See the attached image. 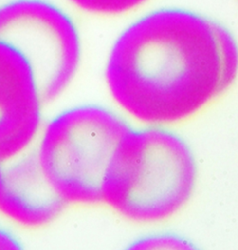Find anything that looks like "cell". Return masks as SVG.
Segmentation results:
<instances>
[{
  "label": "cell",
  "instance_id": "obj_5",
  "mask_svg": "<svg viewBox=\"0 0 238 250\" xmlns=\"http://www.w3.org/2000/svg\"><path fill=\"white\" fill-rule=\"evenodd\" d=\"M44 103L30 63L0 41V161L19 156L37 136Z\"/></svg>",
  "mask_w": 238,
  "mask_h": 250
},
{
  "label": "cell",
  "instance_id": "obj_2",
  "mask_svg": "<svg viewBox=\"0 0 238 250\" xmlns=\"http://www.w3.org/2000/svg\"><path fill=\"white\" fill-rule=\"evenodd\" d=\"M197 180L196 159L183 137L162 126L131 128L111 162L103 202L135 223L162 222L186 206Z\"/></svg>",
  "mask_w": 238,
  "mask_h": 250
},
{
  "label": "cell",
  "instance_id": "obj_4",
  "mask_svg": "<svg viewBox=\"0 0 238 250\" xmlns=\"http://www.w3.org/2000/svg\"><path fill=\"white\" fill-rule=\"evenodd\" d=\"M0 41L16 48L30 63L45 104L65 92L81 62L82 43L75 22L49 0L1 3Z\"/></svg>",
  "mask_w": 238,
  "mask_h": 250
},
{
  "label": "cell",
  "instance_id": "obj_7",
  "mask_svg": "<svg viewBox=\"0 0 238 250\" xmlns=\"http://www.w3.org/2000/svg\"><path fill=\"white\" fill-rule=\"evenodd\" d=\"M74 8L97 17H119L139 9L148 0H68Z\"/></svg>",
  "mask_w": 238,
  "mask_h": 250
},
{
  "label": "cell",
  "instance_id": "obj_3",
  "mask_svg": "<svg viewBox=\"0 0 238 250\" xmlns=\"http://www.w3.org/2000/svg\"><path fill=\"white\" fill-rule=\"evenodd\" d=\"M131 128L121 115L94 104L65 109L46 125L37 153L46 177L67 205L103 202L111 162Z\"/></svg>",
  "mask_w": 238,
  "mask_h": 250
},
{
  "label": "cell",
  "instance_id": "obj_9",
  "mask_svg": "<svg viewBox=\"0 0 238 250\" xmlns=\"http://www.w3.org/2000/svg\"><path fill=\"white\" fill-rule=\"evenodd\" d=\"M2 166H3V163L0 161V177H1V170H2Z\"/></svg>",
  "mask_w": 238,
  "mask_h": 250
},
{
  "label": "cell",
  "instance_id": "obj_6",
  "mask_svg": "<svg viewBox=\"0 0 238 250\" xmlns=\"http://www.w3.org/2000/svg\"><path fill=\"white\" fill-rule=\"evenodd\" d=\"M66 205L46 177L37 149L3 164L0 212L8 219L21 226L39 228L57 219Z\"/></svg>",
  "mask_w": 238,
  "mask_h": 250
},
{
  "label": "cell",
  "instance_id": "obj_1",
  "mask_svg": "<svg viewBox=\"0 0 238 250\" xmlns=\"http://www.w3.org/2000/svg\"><path fill=\"white\" fill-rule=\"evenodd\" d=\"M238 77V42L199 11L164 7L129 23L109 52L105 80L125 113L154 126L178 125L215 103Z\"/></svg>",
  "mask_w": 238,
  "mask_h": 250
},
{
  "label": "cell",
  "instance_id": "obj_8",
  "mask_svg": "<svg viewBox=\"0 0 238 250\" xmlns=\"http://www.w3.org/2000/svg\"><path fill=\"white\" fill-rule=\"evenodd\" d=\"M21 242L11 231L0 226V250H21Z\"/></svg>",
  "mask_w": 238,
  "mask_h": 250
}]
</instances>
